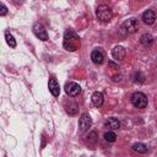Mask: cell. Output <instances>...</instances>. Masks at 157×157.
<instances>
[{"mask_svg": "<svg viewBox=\"0 0 157 157\" xmlns=\"http://www.w3.org/2000/svg\"><path fill=\"white\" fill-rule=\"evenodd\" d=\"M140 40H141V43H142L144 45H150V44L153 42V37H152L151 34H148V33H145V34L141 36Z\"/></svg>", "mask_w": 157, "mask_h": 157, "instance_id": "16", "label": "cell"}, {"mask_svg": "<svg viewBox=\"0 0 157 157\" xmlns=\"http://www.w3.org/2000/svg\"><path fill=\"white\" fill-rule=\"evenodd\" d=\"M91 99H92V103H93V105H96V107H101L102 104H103V101H104V98H103V94L101 93V92H93L92 93V97H91Z\"/></svg>", "mask_w": 157, "mask_h": 157, "instance_id": "13", "label": "cell"}, {"mask_svg": "<svg viewBox=\"0 0 157 157\" xmlns=\"http://www.w3.org/2000/svg\"><path fill=\"white\" fill-rule=\"evenodd\" d=\"M142 21H144L146 25H152V23L156 21V13H155V11H152V10H146V11L142 13Z\"/></svg>", "mask_w": 157, "mask_h": 157, "instance_id": "10", "label": "cell"}, {"mask_svg": "<svg viewBox=\"0 0 157 157\" xmlns=\"http://www.w3.org/2000/svg\"><path fill=\"white\" fill-rule=\"evenodd\" d=\"M66 112L70 115H75L78 112V105L76 103H69V105H66Z\"/></svg>", "mask_w": 157, "mask_h": 157, "instance_id": "15", "label": "cell"}, {"mask_svg": "<svg viewBox=\"0 0 157 157\" xmlns=\"http://www.w3.org/2000/svg\"><path fill=\"white\" fill-rule=\"evenodd\" d=\"M131 103L135 108H139V109H142V108H146L147 107V97L142 93V92H135L132 93L131 96Z\"/></svg>", "mask_w": 157, "mask_h": 157, "instance_id": "4", "label": "cell"}, {"mask_svg": "<svg viewBox=\"0 0 157 157\" xmlns=\"http://www.w3.org/2000/svg\"><path fill=\"white\" fill-rule=\"evenodd\" d=\"M104 139H105L108 142H114V141L117 140V135H115V132H114L113 130H109V131H107V132L104 134Z\"/></svg>", "mask_w": 157, "mask_h": 157, "instance_id": "18", "label": "cell"}, {"mask_svg": "<svg viewBox=\"0 0 157 157\" xmlns=\"http://www.w3.org/2000/svg\"><path fill=\"white\" fill-rule=\"evenodd\" d=\"M96 16H97V18H98L99 21H102V22H109V21L112 20L113 13H112V10H110V7H109L108 5H99V6L97 7Z\"/></svg>", "mask_w": 157, "mask_h": 157, "instance_id": "3", "label": "cell"}, {"mask_svg": "<svg viewBox=\"0 0 157 157\" xmlns=\"http://www.w3.org/2000/svg\"><path fill=\"white\" fill-rule=\"evenodd\" d=\"M65 92H66V94H69L70 97H76V96L80 94L81 87H80V85L76 83V82H67V83L65 85Z\"/></svg>", "mask_w": 157, "mask_h": 157, "instance_id": "6", "label": "cell"}, {"mask_svg": "<svg viewBox=\"0 0 157 157\" xmlns=\"http://www.w3.org/2000/svg\"><path fill=\"white\" fill-rule=\"evenodd\" d=\"M5 38H6V42H7V44L11 47V48H15L16 47V40L13 39V37H12V34L10 33V32H5Z\"/></svg>", "mask_w": 157, "mask_h": 157, "instance_id": "17", "label": "cell"}, {"mask_svg": "<svg viewBox=\"0 0 157 157\" xmlns=\"http://www.w3.org/2000/svg\"><path fill=\"white\" fill-rule=\"evenodd\" d=\"M105 128H108L109 130H118L120 128V123L117 118H108L104 123Z\"/></svg>", "mask_w": 157, "mask_h": 157, "instance_id": "12", "label": "cell"}, {"mask_svg": "<svg viewBox=\"0 0 157 157\" xmlns=\"http://www.w3.org/2000/svg\"><path fill=\"white\" fill-rule=\"evenodd\" d=\"M80 38L78 36L72 31H66L64 34V48L70 52H75L80 48Z\"/></svg>", "mask_w": 157, "mask_h": 157, "instance_id": "1", "label": "cell"}, {"mask_svg": "<svg viewBox=\"0 0 157 157\" xmlns=\"http://www.w3.org/2000/svg\"><path fill=\"white\" fill-rule=\"evenodd\" d=\"M92 125V120H91V117L88 114H82L80 120H78V126H80V130L81 131H86L91 128Z\"/></svg>", "mask_w": 157, "mask_h": 157, "instance_id": "7", "label": "cell"}, {"mask_svg": "<svg viewBox=\"0 0 157 157\" xmlns=\"http://www.w3.org/2000/svg\"><path fill=\"white\" fill-rule=\"evenodd\" d=\"M6 12H7V9H6V6L2 4V5H1V12H0V15H1V16H5Z\"/></svg>", "mask_w": 157, "mask_h": 157, "instance_id": "19", "label": "cell"}, {"mask_svg": "<svg viewBox=\"0 0 157 157\" xmlns=\"http://www.w3.org/2000/svg\"><path fill=\"white\" fill-rule=\"evenodd\" d=\"M137 28H139L137 21H136L135 18H130V20L125 21V22L121 25V27H120V29H119V34H120V37H125V36H128V34H131V33L136 32Z\"/></svg>", "mask_w": 157, "mask_h": 157, "instance_id": "2", "label": "cell"}, {"mask_svg": "<svg viewBox=\"0 0 157 157\" xmlns=\"http://www.w3.org/2000/svg\"><path fill=\"white\" fill-rule=\"evenodd\" d=\"M91 59L94 64L97 65H101L103 61H104V54L101 49H94L92 53H91Z\"/></svg>", "mask_w": 157, "mask_h": 157, "instance_id": "9", "label": "cell"}, {"mask_svg": "<svg viewBox=\"0 0 157 157\" xmlns=\"http://www.w3.org/2000/svg\"><path fill=\"white\" fill-rule=\"evenodd\" d=\"M48 88H49V92L54 96V97H58L59 93H60V87H59V83L58 81L54 78V77H50L49 81H48Z\"/></svg>", "mask_w": 157, "mask_h": 157, "instance_id": "8", "label": "cell"}, {"mask_svg": "<svg viewBox=\"0 0 157 157\" xmlns=\"http://www.w3.org/2000/svg\"><path fill=\"white\" fill-rule=\"evenodd\" d=\"M33 33L36 34L37 38H39L40 40H47L48 39V33L44 28V26L39 22H36L33 25Z\"/></svg>", "mask_w": 157, "mask_h": 157, "instance_id": "5", "label": "cell"}, {"mask_svg": "<svg viewBox=\"0 0 157 157\" xmlns=\"http://www.w3.org/2000/svg\"><path fill=\"white\" fill-rule=\"evenodd\" d=\"M112 55L115 60H123L125 58V49L121 45H117L112 49Z\"/></svg>", "mask_w": 157, "mask_h": 157, "instance_id": "11", "label": "cell"}, {"mask_svg": "<svg viewBox=\"0 0 157 157\" xmlns=\"http://www.w3.org/2000/svg\"><path fill=\"white\" fill-rule=\"evenodd\" d=\"M132 150L139 152V153H146L148 151V147L142 142H136V144L132 145Z\"/></svg>", "mask_w": 157, "mask_h": 157, "instance_id": "14", "label": "cell"}]
</instances>
